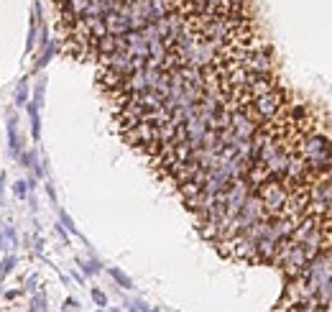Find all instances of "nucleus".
I'll list each match as a JSON object with an SVG mask.
<instances>
[{
	"label": "nucleus",
	"mask_w": 332,
	"mask_h": 312,
	"mask_svg": "<svg viewBox=\"0 0 332 312\" xmlns=\"http://www.w3.org/2000/svg\"><path fill=\"white\" fill-rule=\"evenodd\" d=\"M286 97H289V95H286V90L276 85L271 92H266V95H261V97H255L248 108H250V113H253L255 121L263 126V123H271L286 105H289V102H286Z\"/></svg>",
	"instance_id": "obj_1"
},
{
	"label": "nucleus",
	"mask_w": 332,
	"mask_h": 312,
	"mask_svg": "<svg viewBox=\"0 0 332 312\" xmlns=\"http://www.w3.org/2000/svg\"><path fill=\"white\" fill-rule=\"evenodd\" d=\"M258 192V197L266 207V215L271 218H279L284 213V205L289 200V187L284 184V179H274V177H268V179L255 189Z\"/></svg>",
	"instance_id": "obj_2"
},
{
	"label": "nucleus",
	"mask_w": 332,
	"mask_h": 312,
	"mask_svg": "<svg viewBox=\"0 0 332 312\" xmlns=\"http://www.w3.org/2000/svg\"><path fill=\"white\" fill-rule=\"evenodd\" d=\"M230 128H233V133H235V136H238L240 141H250V138H253V133L261 128V123L253 118L250 108H248V105H243V108H235V110H233Z\"/></svg>",
	"instance_id": "obj_3"
},
{
	"label": "nucleus",
	"mask_w": 332,
	"mask_h": 312,
	"mask_svg": "<svg viewBox=\"0 0 332 312\" xmlns=\"http://www.w3.org/2000/svg\"><path fill=\"white\" fill-rule=\"evenodd\" d=\"M5 131H8V148H10V156L18 159L21 151H23V143H21V133H18V115H16V110H8Z\"/></svg>",
	"instance_id": "obj_4"
},
{
	"label": "nucleus",
	"mask_w": 332,
	"mask_h": 312,
	"mask_svg": "<svg viewBox=\"0 0 332 312\" xmlns=\"http://www.w3.org/2000/svg\"><path fill=\"white\" fill-rule=\"evenodd\" d=\"M105 26H108L110 36H125L128 31H133L130 18L125 16V13H120V10H110L108 16H105Z\"/></svg>",
	"instance_id": "obj_5"
},
{
	"label": "nucleus",
	"mask_w": 332,
	"mask_h": 312,
	"mask_svg": "<svg viewBox=\"0 0 332 312\" xmlns=\"http://www.w3.org/2000/svg\"><path fill=\"white\" fill-rule=\"evenodd\" d=\"M18 159L23 161V167L31 172L34 177H43V167H41V161H39V154H36V151H21Z\"/></svg>",
	"instance_id": "obj_6"
},
{
	"label": "nucleus",
	"mask_w": 332,
	"mask_h": 312,
	"mask_svg": "<svg viewBox=\"0 0 332 312\" xmlns=\"http://www.w3.org/2000/svg\"><path fill=\"white\" fill-rule=\"evenodd\" d=\"M26 110H28V118H31V138H34V141H39V138H41V118H39V105H36L34 100H28Z\"/></svg>",
	"instance_id": "obj_7"
},
{
	"label": "nucleus",
	"mask_w": 332,
	"mask_h": 312,
	"mask_svg": "<svg viewBox=\"0 0 332 312\" xmlns=\"http://www.w3.org/2000/svg\"><path fill=\"white\" fill-rule=\"evenodd\" d=\"M28 312H49V300H46V294H43V289L31 294V300H28Z\"/></svg>",
	"instance_id": "obj_8"
},
{
	"label": "nucleus",
	"mask_w": 332,
	"mask_h": 312,
	"mask_svg": "<svg viewBox=\"0 0 332 312\" xmlns=\"http://www.w3.org/2000/svg\"><path fill=\"white\" fill-rule=\"evenodd\" d=\"M39 49H41V51H39V59H36V69H43V67H46V62L54 56V44L46 41V44H41Z\"/></svg>",
	"instance_id": "obj_9"
},
{
	"label": "nucleus",
	"mask_w": 332,
	"mask_h": 312,
	"mask_svg": "<svg viewBox=\"0 0 332 312\" xmlns=\"http://www.w3.org/2000/svg\"><path fill=\"white\" fill-rule=\"evenodd\" d=\"M16 264H18V259H16V254H8V256H3V261H0V279H5L13 269H16Z\"/></svg>",
	"instance_id": "obj_10"
},
{
	"label": "nucleus",
	"mask_w": 332,
	"mask_h": 312,
	"mask_svg": "<svg viewBox=\"0 0 332 312\" xmlns=\"http://www.w3.org/2000/svg\"><path fill=\"white\" fill-rule=\"evenodd\" d=\"M16 105L18 108H26L28 105V82L26 80H21L18 87H16Z\"/></svg>",
	"instance_id": "obj_11"
},
{
	"label": "nucleus",
	"mask_w": 332,
	"mask_h": 312,
	"mask_svg": "<svg viewBox=\"0 0 332 312\" xmlns=\"http://www.w3.org/2000/svg\"><path fill=\"white\" fill-rule=\"evenodd\" d=\"M110 276H113V279L118 281V284L123 287V289H133V281H130V276H125V274L120 271V269H115V266L110 269Z\"/></svg>",
	"instance_id": "obj_12"
},
{
	"label": "nucleus",
	"mask_w": 332,
	"mask_h": 312,
	"mask_svg": "<svg viewBox=\"0 0 332 312\" xmlns=\"http://www.w3.org/2000/svg\"><path fill=\"white\" fill-rule=\"evenodd\" d=\"M80 266H82V271H84L87 276H92V274H97V271H100V261H97V259H89V261H80Z\"/></svg>",
	"instance_id": "obj_13"
},
{
	"label": "nucleus",
	"mask_w": 332,
	"mask_h": 312,
	"mask_svg": "<svg viewBox=\"0 0 332 312\" xmlns=\"http://www.w3.org/2000/svg\"><path fill=\"white\" fill-rule=\"evenodd\" d=\"M13 195H16L18 200L28 197V182H26V179H18V182H13Z\"/></svg>",
	"instance_id": "obj_14"
},
{
	"label": "nucleus",
	"mask_w": 332,
	"mask_h": 312,
	"mask_svg": "<svg viewBox=\"0 0 332 312\" xmlns=\"http://www.w3.org/2000/svg\"><path fill=\"white\" fill-rule=\"evenodd\" d=\"M3 230H5V243H8V248H16V246H18V233H16V228H13V225H5Z\"/></svg>",
	"instance_id": "obj_15"
},
{
	"label": "nucleus",
	"mask_w": 332,
	"mask_h": 312,
	"mask_svg": "<svg viewBox=\"0 0 332 312\" xmlns=\"http://www.w3.org/2000/svg\"><path fill=\"white\" fill-rule=\"evenodd\" d=\"M92 300H95L97 307H108V297H105L102 289H92Z\"/></svg>",
	"instance_id": "obj_16"
},
{
	"label": "nucleus",
	"mask_w": 332,
	"mask_h": 312,
	"mask_svg": "<svg viewBox=\"0 0 332 312\" xmlns=\"http://www.w3.org/2000/svg\"><path fill=\"white\" fill-rule=\"evenodd\" d=\"M64 312H80V302L74 297H67L64 300Z\"/></svg>",
	"instance_id": "obj_17"
},
{
	"label": "nucleus",
	"mask_w": 332,
	"mask_h": 312,
	"mask_svg": "<svg viewBox=\"0 0 332 312\" xmlns=\"http://www.w3.org/2000/svg\"><path fill=\"white\" fill-rule=\"evenodd\" d=\"M36 284H39V276L36 274H31L26 279V287H23V292H36Z\"/></svg>",
	"instance_id": "obj_18"
},
{
	"label": "nucleus",
	"mask_w": 332,
	"mask_h": 312,
	"mask_svg": "<svg viewBox=\"0 0 332 312\" xmlns=\"http://www.w3.org/2000/svg\"><path fill=\"white\" fill-rule=\"evenodd\" d=\"M34 102L41 108L43 105V80H39V85H36V97H34Z\"/></svg>",
	"instance_id": "obj_19"
},
{
	"label": "nucleus",
	"mask_w": 332,
	"mask_h": 312,
	"mask_svg": "<svg viewBox=\"0 0 332 312\" xmlns=\"http://www.w3.org/2000/svg\"><path fill=\"white\" fill-rule=\"evenodd\" d=\"M59 220H62V225H64V228H69V230L74 233V223H72V218H69V215H67L64 210L59 213Z\"/></svg>",
	"instance_id": "obj_20"
},
{
	"label": "nucleus",
	"mask_w": 332,
	"mask_h": 312,
	"mask_svg": "<svg viewBox=\"0 0 332 312\" xmlns=\"http://www.w3.org/2000/svg\"><path fill=\"white\" fill-rule=\"evenodd\" d=\"M230 8H248V0H228Z\"/></svg>",
	"instance_id": "obj_21"
},
{
	"label": "nucleus",
	"mask_w": 332,
	"mask_h": 312,
	"mask_svg": "<svg viewBox=\"0 0 332 312\" xmlns=\"http://www.w3.org/2000/svg\"><path fill=\"white\" fill-rule=\"evenodd\" d=\"M21 292H23V289H13V292H5V300H10V302H13V300H18V297H21Z\"/></svg>",
	"instance_id": "obj_22"
},
{
	"label": "nucleus",
	"mask_w": 332,
	"mask_h": 312,
	"mask_svg": "<svg viewBox=\"0 0 332 312\" xmlns=\"http://www.w3.org/2000/svg\"><path fill=\"white\" fill-rule=\"evenodd\" d=\"M8 243H5V230H0V251H3Z\"/></svg>",
	"instance_id": "obj_23"
},
{
	"label": "nucleus",
	"mask_w": 332,
	"mask_h": 312,
	"mask_svg": "<svg viewBox=\"0 0 332 312\" xmlns=\"http://www.w3.org/2000/svg\"><path fill=\"white\" fill-rule=\"evenodd\" d=\"M3 192H5V177H0V197H3Z\"/></svg>",
	"instance_id": "obj_24"
},
{
	"label": "nucleus",
	"mask_w": 332,
	"mask_h": 312,
	"mask_svg": "<svg viewBox=\"0 0 332 312\" xmlns=\"http://www.w3.org/2000/svg\"><path fill=\"white\" fill-rule=\"evenodd\" d=\"M151 312H161V310H159V307H151Z\"/></svg>",
	"instance_id": "obj_25"
},
{
	"label": "nucleus",
	"mask_w": 332,
	"mask_h": 312,
	"mask_svg": "<svg viewBox=\"0 0 332 312\" xmlns=\"http://www.w3.org/2000/svg\"><path fill=\"white\" fill-rule=\"evenodd\" d=\"M110 312H120V310H118V307H113V310H110Z\"/></svg>",
	"instance_id": "obj_26"
},
{
	"label": "nucleus",
	"mask_w": 332,
	"mask_h": 312,
	"mask_svg": "<svg viewBox=\"0 0 332 312\" xmlns=\"http://www.w3.org/2000/svg\"><path fill=\"white\" fill-rule=\"evenodd\" d=\"M97 312H105V310H102V307H100V310H97Z\"/></svg>",
	"instance_id": "obj_27"
},
{
	"label": "nucleus",
	"mask_w": 332,
	"mask_h": 312,
	"mask_svg": "<svg viewBox=\"0 0 332 312\" xmlns=\"http://www.w3.org/2000/svg\"><path fill=\"white\" fill-rule=\"evenodd\" d=\"M330 251H332V248H330Z\"/></svg>",
	"instance_id": "obj_28"
}]
</instances>
